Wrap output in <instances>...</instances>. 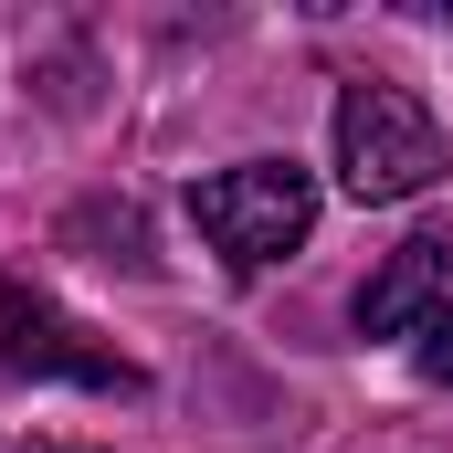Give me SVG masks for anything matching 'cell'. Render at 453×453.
<instances>
[{
	"mask_svg": "<svg viewBox=\"0 0 453 453\" xmlns=\"http://www.w3.org/2000/svg\"><path fill=\"white\" fill-rule=\"evenodd\" d=\"M453 169L443 127L433 106L411 96V85H338V190L358 211H380V201H422L433 180Z\"/></svg>",
	"mask_w": 453,
	"mask_h": 453,
	"instance_id": "6da1fadb",
	"label": "cell"
},
{
	"mask_svg": "<svg viewBox=\"0 0 453 453\" xmlns=\"http://www.w3.org/2000/svg\"><path fill=\"white\" fill-rule=\"evenodd\" d=\"M190 222L211 232V253L232 274H264V264H285L317 232V180L296 158H242V169H211L190 190Z\"/></svg>",
	"mask_w": 453,
	"mask_h": 453,
	"instance_id": "7a4b0ae2",
	"label": "cell"
},
{
	"mask_svg": "<svg viewBox=\"0 0 453 453\" xmlns=\"http://www.w3.org/2000/svg\"><path fill=\"white\" fill-rule=\"evenodd\" d=\"M0 380H85V390H116V401H137L148 390V369L137 358H116L96 327H74L64 306H42V296H0Z\"/></svg>",
	"mask_w": 453,
	"mask_h": 453,
	"instance_id": "3957f363",
	"label": "cell"
},
{
	"mask_svg": "<svg viewBox=\"0 0 453 453\" xmlns=\"http://www.w3.org/2000/svg\"><path fill=\"white\" fill-rule=\"evenodd\" d=\"M453 296V242L411 232L401 253H380V274L358 285V338H422V317Z\"/></svg>",
	"mask_w": 453,
	"mask_h": 453,
	"instance_id": "277c9868",
	"label": "cell"
},
{
	"mask_svg": "<svg viewBox=\"0 0 453 453\" xmlns=\"http://www.w3.org/2000/svg\"><path fill=\"white\" fill-rule=\"evenodd\" d=\"M411 369H422V380H443V390H453V296L433 306V317H422V338H411Z\"/></svg>",
	"mask_w": 453,
	"mask_h": 453,
	"instance_id": "5b68a950",
	"label": "cell"
},
{
	"mask_svg": "<svg viewBox=\"0 0 453 453\" xmlns=\"http://www.w3.org/2000/svg\"><path fill=\"white\" fill-rule=\"evenodd\" d=\"M32 453H74V443H32Z\"/></svg>",
	"mask_w": 453,
	"mask_h": 453,
	"instance_id": "8992f818",
	"label": "cell"
}]
</instances>
